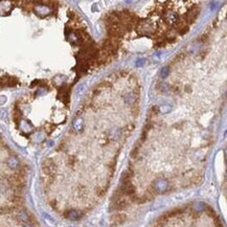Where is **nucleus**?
Here are the masks:
<instances>
[{"instance_id": "nucleus-1", "label": "nucleus", "mask_w": 227, "mask_h": 227, "mask_svg": "<svg viewBox=\"0 0 227 227\" xmlns=\"http://www.w3.org/2000/svg\"><path fill=\"white\" fill-rule=\"evenodd\" d=\"M34 12H35V14L38 15V16L44 17L51 14V8L45 4H38L34 7Z\"/></svg>"}, {"instance_id": "nucleus-2", "label": "nucleus", "mask_w": 227, "mask_h": 227, "mask_svg": "<svg viewBox=\"0 0 227 227\" xmlns=\"http://www.w3.org/2000/svg\"><path fill=\"white\" fill-rule=\"evenodd\" d=\"M13 4H12L11 0H0V15H7L10 13Z\"/></svg>"}, {"instance_id": "nucleus-3", "label": "nucleus", "mask_w": 227, "mask_h": 227, "mask_svg": "<svg viewBox=\"0 0 227 227\" xmlns=\"http://www.w3.org/2000/svg\"><path fill=\"white\" fill-rule=\"evenodd\" d=\"M164 19L166 20L167 23L173 24V25H174V24L178 23L179 17H178V15H177L176 13H174V12H172V11H169V12H166V15H164Z\"/></svg>"}, {"instance_id": "nucleus-4", "label": "nucleus", "mask_w": 227, "mask_h": 227, "mask_svg": "<svg viewBox=\"0 0 227 227\" xmlns=\"http://www.w3.org/2000/svg\"><path fill=\"white\" fill-rule=\"evenodd\" d=\"M19 129L22 131L23 133H30L34 130V127L30 125V124L25 119H21L19 123Z\"/></svg>"}, {"instance_id": "nucleus-5", "label": "nucleus", "mask_w": 227, "mask_h": 227, "mask_svg": "<svg viewBox=\"0 0 227 227\" xmlns=\"http://www.w3.org/2000/svg\"><path fill=\"white\" fill-rule=\"evenodd\" d=\"M7 166L10 167L11 170H18L20 166V162L16 157L11 156L7 159Z\"/></svg>"}, {"instance_id": "nucleus-6", "label": "nucleus", "mask_w": 227, "mask_h": 227, "mask_svg": "<svg viewBox=\"0 0 227 227\" xmlns=\"http://www.w3.org/2000/svg\"><path fill=\"white\" fill-rule=\"evenodd\" d=\"M16 218H17V220H19L20 222H23V223L29 222V214H27V211H26V210H24V209L17 211V214H16Z\"/></svg>"}, {"instance_id": "nucleus-7", "label": "nucleus", "mask_w": 227, "mask_h": 227, "mask_svg": "<svg viewBox=\"0 0 227 227\" xmlns=\"http://www.w3.org/2000/svg\"><path fill=\"white\" fill-rule=\"evenodd\" d=\"M81 216H82V214H81L80 211L74 210V209H71L69 211H67V214H66V217L69 220H77V219H80Z\"/></svg>"}, {"instance_id": "nucleus-8", "label": "nucleus", "mask_w": 227, "mask_h": 227, "mask_svg": "<svg viewBox=\"0 0 227 227\" xmlns=\"http://www.w3.org/2000/svg\"><path fill=\"white\" fill-rule=\"evenodd\" d=\"M139 30H140L141 33L149 34V33L153 32V26L149 23H144V24H141L140 27H139Z\"/></svg>"}, {"instance_id": "nucleus-9", "label": "nucleus", "mask_w": 227, "mask_h": 227, "mask_svg": "<svg viewBox=\"0 0 227 227\" xmlns=\"http://www.w3.org/2000/svg\"><path fill=\"white\" fill-rule=\"evenodd\" d=\"M67 39L69 40L71 43H73V44H77V43L80 42V37H79V35H77V34H76V33L68 34Z\"/></svg>"}, {"instance_id": "nucleus-10", "label": "nucleus", "mask_w": 227, "mask_h": 227, "mask_svg": "<svg viewBox=\"0 0 227 227\" xmlns=\"http://www.w3.org/2000/svg\"><path fill=\"white\" fill-rule=\"evenodd\" d=\"M33 139L35 140L36 142H41L45 139V135L43 134L42 132H38V133H35V134L33 135Z\"/></svg>"}, {"instance_id": "nucleus-11", "label": "nucleus", "mask_w": 227, "mask_h": 227, "mask_svg": "<svg viewBox=\"0 0 227 227\" xmlns=\"http://www.w3.org/2000/svg\"><path fill=\"white\" fill-rule=\"evenodd\" d=\"M83 127V120L82 119H77L76 120L73 122V128L77 130V131H80L81 129H82Z\"/></svg>"}, {"instance_id": "nucleus-12", "label": "nucleus", "mask_w": 227, "mask_h": 227, "mask_svg": "<svg viewBox=\"0 0 227 227\" xmlns=\"http://www.w3.org/2000/svg\"><path fill=\"white\" fill-rule=\"evenodd\" d=\"M169 73H170V68L164 67V68H162V70H161L160 76H161V77H166L167 76H169Z\"/></svg>"}, {"instance_id": "nucleus-13", "label": "nucleus", "mask_w": 227, "mask_h": 227, "mask_svg": "<svg viewBox=\"0 0 227 227\" xmlns=\"http://www.w3.org/2000/svg\"><path fill=\"white\" fill-rule=\"evenodd\" d=\"M171 111V107L169 105H163L160 107V112L161 113H169Z\"/></svg>"}, {"instance_id": "nucleus-14", "label": "nucleus", "mask_w": 227, "mask_h": 227, "mask_svg": "<svg viewBox=\"0 0 227 227\" xmlns=\"http://www.w3.org/2000/svg\"><path fill=\"white\" fill-rule=\"evenodd\" d=\"M45 93H46V89L45 88H40V89H38V91H37V94H38V95L45 94Z\"/></svg>"}, {"instance_id": "nucleus-15", "label": "nucleus", "mask_w": 227, "mask_h": 227, "mask_svg": "<svg viewBox=\"0 0 227 227\" xmlns=\"http://www.w3.org/2000/svg\"><path fill=\"white\" fill-rule=\"evenodd\" d=\"M145 63V59H139V60L136 62V65H137V66H142V65H144Z\"/></svg>"}, {"instance_id": "nucleus-16", "label": "nucleus", "mask_w": 227, "mask_h": 227, "mask_svg": "<svg viewBox=\"0 0 227 227\" xmlns=\"http://www.w3.org/2000/svg\"><path fill=\"white\" fill-rule=\"evenodd\" d=\"M5 102H7V98H5L4 95H1V96H0V105H3Z\"/></svg>"}, {"instance_id": "nucleus-17", "label": "nucleus", "mask_w": 227, "mask_h": 227, "mask_svg": "<svg viewBox=\"0 0 227 227\" xmlns=\"http://www.w3.org/2000/svg\"><path fill=\"white\" fill-rule=\"evenodd\" d=\"M5 116H7V112L4 110L0 111V119H5Z\"/></svg>"}, {"instance_id": "nucleus-18", "label": "nucleus", "mask_w": 227, "mask_h": 227, "mask_svg": "<svg viewBox=\"0 0 227 227\" xmlns=\"http://www.w3.org/2000/svg\"><path fill=\"white\" fill-rule=\"evenodd\" d=\"M125 1L127 2V3H131V2L133 1V0H125Z\"/></svg>"}]
</instances>
